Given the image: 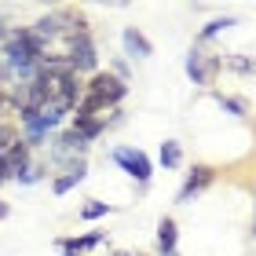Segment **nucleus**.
Segmentation results:
<instances>
[{
  "mask_svg": "<svg viewBox=\"0 0 256 256\" xmlns=\"http://www.w3.org/2000/svg\"><path fill=\"white\" fill-rule=\"evenodd\" d=\"M124 80L121 77H110V74H96L88 84V96L84 102L77 106V114H92L96 118V110H106V106H118V102L124 99Z\"/></svg>",
  "mask_w": 256,
  "mask_h": 256,
  "instance_id": "f257e3e1",
  "label": "nucleus"
},
{
  "mask_svg": "<svg viewBox=\"0 0 256 256\" xmlns=\"http://www.w3.org/2000/svg\"><path fill=\"white\" fill-rule=\"evenodd\" d=\"M220 55H212V52H205V48H194L190 55H187V74H190V80L194 84H202V88H208L216 80V74H220Z\"/></svg>",
  "mask_w": 256,
  "mask_h": 256,
  "instance_id": "f03ea898",
  "label": "nucleus"
},
{
  "mask_svg": "<svg viewBox=\"0 0 256 256\" xmlns=\"http://www.w3.org/2000/svg\"><path fill=\"white\" fill-rule=\"evenodd\" d=\"M114 161H118V165H121L132 180L150 183V172H154V165H150V158L143 154V150H136V146H114Z\"/></svg>",
  "mask_w": 256,
  "mask_h": 256,
  "instance_id": "7ed1b4c3",
  "label": "nucleus"
},
{
  "mask_svg": "<svg viewBox=\"0 0 256 256\" xmlns=\"http://www.w3.org/2000/svg\"><path fill=\"white\" fill-rule=\"evenodd\" d=\"M66 66L74 70H96V44H92L84 33L80 37H74V44H70V59H66Z\"/></svg>",
  "mask_w": 256,
  "mask_h": 256,
  "instance_id": "20e7f679",
  "label": "nucleus"
},
{
  "mask_svg": "<svg viewBox=\"0 0 256 256\" xmlns=\"http://www.w3.org/2000/svg\"><path fill=\"white\" fill-rule=\"evenodd\" d=\"M212 180H216V168H208V165H198V168L190 172V176H187V183L180 187V202H190V198H194V194H202V190H205Z\"/></svg>",
  "mask_w": 256,
  "mask_h": 256,
  "instance_id": "39448f33",
  "label": "nucleus"
},
{
  "mask_svg": "<svg viewBox=\"0 0 256 256\" xmlns=\"http://www.w3.org/2000/svg\"><path fill=\"white\" fill-rule=\"evenodd\" d=\"M158 252L161 256H172L176 252V220H161L158 224Z\"/></svg>",
  "mask_w": 256,
  "mask_h": 256,
  "instance_id": "423d86ee",
  "label": "nucleus"
},
{
  "mask_svg": "<svg viewBox=\"0 0 256 256\" xmlns=\"http://www.w3.org/2000/svg\"><path fill=\"white\" fill-rule=\"evenodd\" d=\"M84 176H88V168H84V161H77V165H70V168H66V176H59V180H55V183H52V190H55V194H66L70 187H77V183H80V180H84Z\"/></svg>",
  "mask_w": 256,
  "mask_h": 256,
  "instance_id": "0eeeda50",
  "label": "nucleus"
},
{
  "mask_svg": "<svg viewBox=\"0 0 256 256\" xmlns=\"http://www.w3.org/2000/svg\"><path fill=\"white\" fill-rule=\"evenodd\" d=\"M102 128H106V124H102L99 118H92V114H77V121H74V128H70V132H77V136L88 143V139H96Z\"/></svg>",
  "mask_w": 256,
  "mask_h": 256,
  "instance_id": "6e6552de",
  "label": "nucleus"
},
{
  "mask_svg": "<svg viewBox=\"0 0 256 256\" xmlns=\"http://www.w3.org/2000/svg\"><path fill=\"white\" fill-rule=\"evenodd\" d=\"M124 48H128V55H139V59H146V55L154 52V48H150V40H146L136 26H128V30H124Z\"/></svg>",
  "mask_w": 256,
  "mask_h": 256,
  "instance_id": "1a4fd4ad",
  "label": "nucleus"
},
{
  "mask_svg": "<svg viewBox=\"0 0 256 256\" xmlns=\"http://www.w3.org/2000/svg\"><path fill=\"white\" fill-rule=\"evenodd\" d=\"M99 242H102V230H92V234H84V238H62L59 246H62L66 252L80 256V249H92V246H99Z\"/></svg>",
  "mask_w": 256,
  "mask_h": 256,
  "instance_id": "9d476101",
  "label": "nucleus"
},
{
  "mask_svg": "<svg viewBox=\"0 0 256 256\" xmlns=\"http://www.w3.org/2000/svg\"><path fill=\"white\" fill-rule=\"evenodd\" d=\"M180 161H183V146L176 143V139H165V143H161V165L165 168H180Z\"/></svg>",
  "mask_w": 256,
  "mask_h": 256,
  "instance_id": "9b49d317",
  "label": "nucleus"
},
{
  "mask_svg": "<svg viewBox=\"0 0 256 256\" xmlns=\"http://www.w3.org/2000/svg\"><path fill=\"white\" fill-rule=\"evenodd\" d=\"M55 146H59V158H62V154H74V150L80 154V150H84L88 143H84V139H80L77 132H66V136H62V139H59V143H55Z\"/></svg>",
  "mask_w": 256,
  "mask_h": 256,
  "instance_id": "f8f14e48",
  "label": "nucleus"
},
{
  "mask_svg": "<svg viewBox=\"0 0 256 256\" xmlns=\"http://www.w3.org/2000/svg\"><path fill=\"white\" fill-rule=\"evenodd\" d=\"M106 212H110L106 202H88V205H80V220H99V216H106Z\"/></svg>",
  "mask_w": 256,
  "mask_h": 256,
  "instance_id": "ddd939ff",
  "label": "nucleus"
},
{
  "mask_svg": "<svg viewBox=\"0 0 256 256\" xmlns=\"http://www.w3.org/2000/svg\"><path fill=\"white\" fill-rule=\"evenodd\" d=\"M227 26H234V18H216V22H208V26L202 30V40L216 37V33H220V30H227Z\"/></svg>",
  "mask_w": 256,
  "mask_h": 256,
  "instance_id": "4468645a",
  "label": "nucleus"
},
{
  "mask_svg": "<svg viewBox=\"0 0 256 256\" xmlns=\"http://www.w3.org/2000/svg\"><path fill=\"white\" fill-rule=\"evenodd\" d=\"M220 106H227V110H234V114H238V118H242V114H246V102H242V99H227V96H220Z\"/></svg>",
  "mask_w": 256,
  "mask_h": 256,
  "instance_id": "2eb2a0df",
  "label": "nucleus"
},
{
  "mask_svg": "<svg viewBox=\"0 0 256 256\" xmlns=\"http://www.w3.org/2000/svg\"><path fill=\"white\" fill-rule=\"evenodd\" d=\"M8 212H11V208H8V202H4V198H0V220H8Z\"/></svg>",
  "mask_w": 256,
  "mask_h": 256,
  "instance_id": "dca6fc26",
  "label": "nucleus"
},
{
  "mask_svg": "<svg viewBox=\"0 0 256 256\" xmlns=\"http://www.w3.org/2000/svg\"><path fill=\"white\" fill-rule=\"evenodd\" d=\"M252 234H256V224H252Z\"/></svg>",
  "mask_w": 256,
  "mask_h": 256,
  "instance_id": "f3484780",
  "label": "nucleus"
},
{
  "mask_svg": "<svg viewBox=\"0 0 256 256\" xmlns=\"http://www.w3.org/2000/svg\"><path fill=\"white\" fill-rule=\"evenodd\" d=\"M62 256H74V252H62Z\"/></svg>",
  "mask_w": 256,
  "mask_h": 256,
  "instance_id": "a211bd4d",
  "label": "nucleus"
},
{
  "mask_svg": "<svg viewBox=\"0 0 256 256\" xmlns=\"http://www.w3.org/2000/svg\"><path fill=\"white\" fill-rule=\"evenodd\" d=\"M0 37H4V30H0Z\"/></svg>",
  "mask_w": 256,
  "mask_h": 256,
  "instance_id": "6ab92c4d",
  "label": "nucleus"
},
{
  "mask_svg": "<svg viewBox=\"0 0 256 256\" xmlns=\"http://www.w3.org/2000/svg\"><path fill=\"white\" fill-rule=\"evenodd\" d=\"M172 256H176V252H172Z\"/></svg>",
  "mask_w": 256,
  "mask_h": 256,
  "instance_id": "aec40b11",
  "label": "nucleus"
},
{
  "mask_svg": "<svg viewBox=\"0 0 256 256\" xmlns=\"http://www.w3.org/2000/svg\"><path fill=\"white\" fill-rule=\"evenodd\" d=\"M124 256H128V252H124Z\"/></svg>",
  "mask_w": 256,
  "mask_h": 256,
  "instance_id": "412c9836",
  "label": "nucleus"
}]
</instances>
